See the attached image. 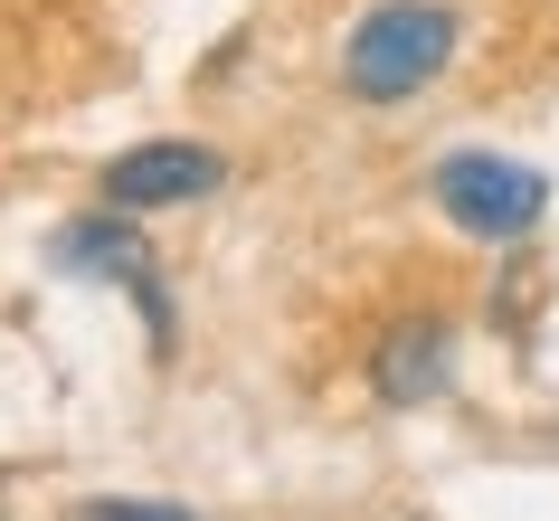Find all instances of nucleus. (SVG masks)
Returning <instances> with one entry per match:
<instances>
[{"label": "nucleus", "instance_id": "1", "mask_svg": "<svg viewBox=\"0 0 559 521\" xmlns=\"http://www.w3.org/2000/svg\"><path fill=\"white\" fill-rule=\"evenodd\" d=\"M455 67V10L445 0H380L352 38H342V86L360 105H408Z\"/></svg>", "mask_w": 559, "mask_h": 521}, {"label": "nucleus", "instance_id": "2", "mask_svg": "<svg viewBox=\"0 0 559 521\" xmlns=\"http://www.w3.org/2000/svg\"><path fill=\"white\" fill-rule=\"evenodd\" d=\"M427 190H437V209L465 237H531V228H540V209H550V180L531 171V162H493V152H455V162H437Z\"/></svg>", "mask_w": 559, "mask_h": 521}, {"label": "nucleus", "instance_id": "5", "mask_svg": "<svg viewBox=\"0 0 559 521\" xmlns=\"http://www.w3.org/2000/svg\"><path fill=\"white\" fill-rule=\"evenodd\" d=\"M48 257L67 275H115V285H152V247L133 228V209H95V218H67Z\"/></svg>", "mask_w": 559, "mask_h": 521}, {"label": "nucleus", "instance_id": "4", "mask_svg": "<svg viewBox=\"0 0 559 521\" xmlns=\"http://www.w3.org/2000/svg\"><path fill=\"white\" fill-rule=\"evenodd\" d=\"M445 379H455V332L437 313H408L380 332V351H370V399L380 407H427L445 399Z\"/></svg>", "mask_w": 559, "mask_h": 521}, {"label": "nucleus", "instance_id": "3", "mask_svg": "<svg viewBox=\"0 0 559 521\" xmlns=\"http://www.w3.org/2000/svg\"><path fill=\"white\" fill-rule=\"evenodd\" d=\"M228 180V162L209 143H133L123 162H105V209H190Z\"/></svg>", "mask_w": 559, "mask_h": 521}, {"label": "nucleus", "instance_id": "6", "mask_svg": "<svg viewBox=\"0 0 559 521\" xmlns=\"http://www.w3.org/2000/svg\"><path fill=\"white\" fill-rule=\"evenodd\" d=\"M76 521H200L190 502H76Z\"/></svg>", "mask_w": 559, "mask_h": 521}]
</instances>
